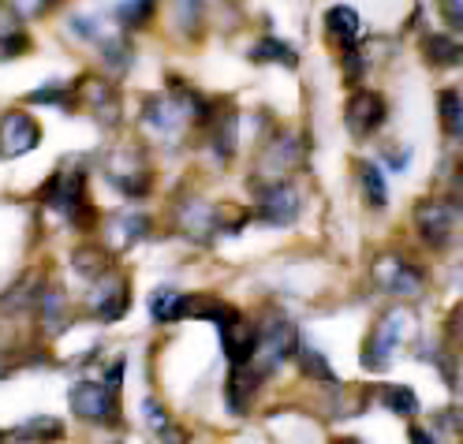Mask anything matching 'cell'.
Instances as JSON below:
<instances>
[{
	"label": "cell",
	"instance_id": "ba28073f",
	"mask_svg": "<svg viewBox=\"0 0 463 444\" xmlns=\"http://www.w3.org/2000/svg\"><path fill=\"white\" fill-rule=\"evenodd\" d=\"M68 403L79 419L86 422H109L116 419V392L105 389L98 381H75L71 392H68Z\"/></svg>",
	"mask_w": 463,
	"mask_h": 444
},
{
	"label": "cell",
	"instance_id": "30bf717a",
	"mask_svg": "<svg viewBox=\"0 0 463 444\" xmlns=\"http://www.w3.org/2000/svg\"><path fill=\"white\" fill-rule=\"evenodd\" d=\"M296 213H299V194L292 184L273 180L258 191V217L266 224H292Z\"/></svg>",
	"mask_w": 463,
	"mask_h": 444
},
{
	"label": "cell",
	"instance_id": "ffe728a7",
	"mask_svg": "<svg viewBox=\"0 0 463 444\" xmlns=\"http://www.w3.org/2000/svg\"><path fill=\"white\" fill-rule=\"evenodd\" d=\"M378 400H382L392 414H403V419H411V414L419 411V396L408 389V384H382Z\"/></svg>",
	"mask_w": 463,
	"mask_h": 444
},
{
	"label": "cell",
	"instance_id": "9c48e42d",
	"mask_svg": "<svg viewBox=\"0 0 463 444\" xmlns=\"http://www.w3.org/2000/svg\"><path fill=\"white\" fill-rule=\"evenodd\" d=\"M86 303H90V310L101 317V321H120L131 307V295H128V284L124 277H98V284L90 288V295H86Z\"/></svg>",
	"mask_w": 463,
	"mask_h": 444
},
{
	"label": "cell",
	"instance_id": "7a4b0ae2",
	"mask_svg": "<svg viewBox=\"0 0 463 444\" xmlns=\"http://www.w3.org/2000/svg\"><path fill=\"white\" fill-rule=\"evenodd\" d=\"M415 228H419V240L433 250H445L452 247L456 240V228H459V217H456V205L449 198H422L415 205Z\"/></svg>",
	"mask_w": 463,
	"mask_h": 444
},
{
	"label": "cell",
	"instance_id": "d6986e66",
	"mask_svg": "<svg viewBox=\"0 0 463 444\" xmlns=\"http://www.w3.org/2000/svg\"><path fill=\"white\" fill-rule=\"evenodd\" d=\"M250 61H262V64H284V68H296L299 64V52L288 45V42H280V38H262L254 45V52H250Z\"/></svg>",
	"mask_w": 463,
	"mask_h": 444
},
{
	"label": "cell",
	"instance_id": "7c38bea8",
	"mask_svg": "<svg viewBox=\"0 0 463 444\" xmlns=\"http://www.w3.org/2000/svg\"><path fill=\"white\" fill-rule=\"evenodd\" d=\"M221 340H224V354H228V363L232 370H243L254 363V354H258V329L250 321H232L228 329H221Z\"/></svg>",
	"mask_w": 463,
	"mask_h": 444
},
{
	"label": "cell",
	"instance_id": "83f0119b",
	"mask_svg": "<svg viewBox=\"0 0 463 444\" xmlns=\"http://www.w3.org/2000/svg\"><path fill=\"white\" fill-rule=\"evenodd\" d=\"M112 15L124 26H146L154 15V5H112Z\"/></svg>",
	"mask_w": 463,
	"mask_h": 444
},
{
	"label": "cell",
	"instance_id": "f1b7e54d",
	"mask_svg": "<svg viewBox=\"0 0 463 444\" xmlns=\"http://www.w3.org/2000/svg\"><path fill=\"white\" fill-rule=\"evenodd\" d=\"M124 366H128L124 359H116V363L109 366V373H105V389H112V392L120 389V384H124Z\"/></svg>",
	"mask_w": 463,
	"mask_h": 444
},
{
	"label": "cell",
	"instance_id": "ac0fdd59",
	"mask_svg": "<svg viewBox=\"0 0 463 444\" xmlns=\"http://www.w3.org/2000/svg\"><path fill=\"white\" fill-rule=\"evenodd\" d=\"M359 187H363V198L373 205V210H382V205L389 202V187H385V175L382 168L373 165V161H359Z\"/></svg>",
	"mask_w": 463,
	"mask_h": 444
},
{
	"label": "cell",
	"instance_id": "e0dca14e",
	"mask_svg": "<svg viewBox=\"0 0 463 444\" xmlns=\"http://www.w3.org/2000/svg\"><path fill=\"white\" fill-rule=\"evenodd\" d=\"M422 52H426V61L433 68H452V64L463 61V49H459V42L452 34H430V38H422Z\"/></svg>",
	"mask_w": 463,
	"mask_h": 444
},
{
	"label": "cell",
	"instance_id": "d6a6232c",
	"mask_svg": "<svg viewBox=\"0 0 463 444\" xmlns=\"http://www.w3.org/2000/svg\"><path fill=\"white\" fill-rule=\"evenodd\" d=\"M411 444H433V433H426V430L411 426Z\"/></svg>",
	"mask_w": 463,
	"mask_h": 444
},
{
	"label": "cell",
	"instance_id": "9a60e30c",
	"mask_svg": "<svg viewBox=\"0 0 463 444\" xmlns=\"http://www.w3.org/2000/svg\"><path fill=\"white\" fill-rule=\"evenodd\" d=\"M146 228H150V221L142 213H120V217H112V224H109V243L116 250H128L131 243H138L142 235H146Z\"/></svg>",
	"mask_w": 463,
	"mask_h": 444
},
{
	"label": "cell",
	"instance_id": "d4e9b609",
	"mask_svg": "<svg viewBox=\"0 0 463 444\" xmlns=\"http://www.w3.org/2000/svg\"><path fill=\"white\" fill-rule=\"evenodd\" d=\"M213 146H217V154L228 157L232 150H236V112H224L217 128H213Z\"/></svg>",
	"mask_w": 463,
	"mask_h": 444
},
{
	"label": "cell",
	"instance_id": "e575fe53",
	"mask_svg": "<svg viewBox=\"0 0 463 444\" xmlns=\"http://www.w3.org/2000/svg\"><path fill=\"white\" fill-rule=\"evenodd\" d=\"M336 444H363V440H359V437H340Z\"/></svg>",
	"mask_w": 463,
	"mask_h": 444
},
{
	"label": "cell",
	"instance_id": "836d02e7",
	"mask_svg": "<svg viewBox=\"0 0 463 444\" xmlns=\"http://www.w3.org/2000/svg\"><path fill=\"white\" fill-rule=\"evenodd\" d=\"M426 359H433V363H438V366H441V363H445V354H426ZM445 373H449L445 381H449V384H456V377H452V370H449V366H445Z\"/></svg>",
	"mask_w": 463,
	"mask_h": 444
},
{
	"label": "cell",
	"instance_id": "484cf974",
	"mask_svg": "<svg viewBox=\"0 0 463 444\" xmlns=\"http://www.w3.org/2000/svg\"><path fill=\"white\" fill-rule=\"evenodd\" d=\"M23 433H26V437H34V440H61V437H64V426L56 422V419H49V414H42V419H31V422H26Z\"/></svg>",
	"mask_w": 463,
	"mask_h": 444
},
{
	"label": "cell",
	"instance_id": "5b68a950",
	"mask_svg": "<svg viewBox=\"0 0 463 444\" xmlns=\"http://www.w3.org/2000/svg\"><path fill=\"white\" fill-rule=\"evenodd\" d=\"M296 351V325L284 317H269L266 329L258 333V373H273L284 359H292Z\"/></svg>",
	"mask_w": 463,
	"mask_h": 444
},
{
	"label": "cell",
	"instance_id": "4fadbf2b",
	"mask_svg": "<svg viewBox=\"0 0 463 444\" xmlns=\"http://www.w3.org/2000/svg\"><path fill=\"white\" fill-rule=\"evenodd\" d=\"M326 34H329V42H336L344 52H352L355 42H359V34H363L359 12L347 8V5H333V8L326 12Z\"/></svg>",
	"mask_w": 463,
	"mask_h": 444
},
{
	"label": "cell",
	"instance_id": "52a82bcc",
	"mask_svg": "<svg viewBox=\"0 0 463 444\" xmlns=\"http://www.w3.org/2000/svg\"><path fill=\"white\" fill-rule=\"evenodd\" d=\"M42 142V128L31 112H5L0 116V161H15L31 154Z\"/></svg>",
	"mask_w": 463,
	"mask_h": 444
},
{
	"label": "cell",
	"instance_id": "1f68e13d",
	"mask_svg": "<svg viewBox=\"0 0 463 444\" xmlns=\"http://www.w3.org/2000/svg\"><path fill=\"white\" fill-rule=\"evenodd\" d=\"M441 12L449 15V23L456 26V31H463V5H441Z\"/></svg>",
	"mask_w": 463,
	"mask_h": 444
},
{
	"label": "cell",
	"instance_id": "3957f363",
	"mask_svg": "<svg viewBox=\"0 0 463 444\" xmlns=\"http://www.w3.org/2000/svg\"><path fill=\"white\" fill-rule=\"evenodd\" d=\"M373 284L385 295H396V299H419L426 291V273L400 254H378V261H373Z\"/></svg>",
	"mask_w": 463,
	"mask_h": 444
},
{
	"label": "cell",
	"instance_id": "5bb4252c",
	"mask_svg": "<svg viewBox=\"0 0 463 444\" xmlns=\"http://www.w3.org/2000/svg\"><path fill=\"white\" fill-rule=\"evenodd\" d=\"M258 389H262V373H258V370H250V366L232 370V373H228V389H224L228 411H236V414L250 411V400H254Z\"/></svg>",
	"mask_w": 463,
	"mask_h": 444
},
{
	"label": "cell",
	"instance_id": "d590c367",
	"mask_svg": "<svg viewBox=\"0 0 463 444\" xmlns=\"http://www.w3.org/2000/svg\"><path fill=\"white\" fill-rule=\"evenodd\" d=\"M456 138H463V120H459V128H456Z\"/></svg>",
	"mask_w": 463,
	"mask_h": 444
},
{
	"label": "cell",
	"instance_id": "7402d4cb",
	"mask_svg": "<svg viewBox=\"0 0 463 444\" xmlns=\"http://www.w3.org/2000/svg\"><path fill=\"white\" fill-rule=\"evenodd\" d=\"M213 217H217V213L210 210L206 202H187L184 210H180V224H184L191 235H206V228H217Z\"/></svg>",
	"mask_w": 463,
	"mask_h": 444
},
{
	"label": "cell",
	"instance_id": "277c9868",
	"mask_svg": "<svg viewBox=\"0 0 463 444\" xmlns=\"http://www.w3.org/2000/svg\"><path fill=\"white\" fill-rule=\"evenodd\" d=\"M42 198H45L61 217L79 221V217H82V205H86V172H79V168L56 172L52 180L45 184Z\"/></svg>",
	"mask_w": 463,
	"mask_h": 444
},
{
	"label": "cell",
	"instance_id": "cb8c5ba5",
	"mask_svg": "<svg viewBox=\"0 0 463 444\" xmlns=\"http://www.w3.org/2000/svg\"><path fill=\"white\" fill-rule=\"evenodd\" d=\"M299 366H303V373L307 377H314V381H326V384H336V373H333V366L317 354L314 347H303L299 351Z\"/></svg>",
	"mask_w": 463,
	"mask_h": 444
},
{
	"label": "cell",
	"instance_id": "4dcf8cb0",
	"mask_svg": "<svg viewBox=\"0 0 463 444\" xmlns=\"http://www.w3.org/2000/svg\"><path fill=\"white\" fill-rule=\"evenodd\" d=\"M23 45H26V38H23V34L0 38V52H5V56H15V52H23Z\"/></svg>",
	"mask_w": 463,
	"mask_h": 444
},
{
	"label": "cell",
	"instance_id": "4316f807",
	"mask_svg": "<svg viewBox=\"0 0 463 444\" xmlns=\"http://www.w3.org/2000/svg\"><path fill=\"white\" fill-rule=\"evenodd\" d=\"M142 414H146V422H150V430H154L157 437L172 440V419L165 414V407H161L157 400H142Z\"/></svg>",
	"mask_w": 463,
	"mask_h": 444
},
{
	"label": "cell",
	"instance_id": "603a6c76",
	"mask_svg": "<svg viewBox=\"0 0 463 444\" xmlns=\"http://www.w3.org/2000/svg\"><path fill=\"white\" fill-rule=\"evenodd\" d=\"M438 112H441V128L445 135H456L459 120H463V98L456 90H441L438 94Z\"/></svg>",
	"mask_w": 463,
	"mask_h": 444
},
{
	"label": "cell",
	"instance_id": "6da1fadb",
	"mask_svg": "<svg viewBox=\"0 0 463 444\" xmlns=\"http://www.w3.org/2000/svg\"><path fill=\"white\" fill-rule=\"evenodd\" d=\"M403 333H408V310H389L378 317V325L370 329L366 344H363V366L370 373H382L392 366L396 347L403 344Z\"/></svg>",
	"mask_w": 463,
	"mask_h": 444
},
{
	"label": "cell",
	"instance_id": "2e32d148",
	"mask_svg": "<svg viewBox=\"0 0 463 444\" xmlns=\"http://www.w3.org/2000/svg\"><path fill=\"white\" fill-rule=\"evenodd\" d=\"M146 310H150V317H154V321H180V310H184V291L168 288V284L154 288V291L146 295Z\"/></svg>",
	"mask_w": 463,
	"mask_h": 444
},
{
	"label": "cell",
	"instance_id": "8fae6325",
	"mask_svg": "<svg viewBox=\"0 0 463 444\" xmlns=\"http://www.w3.org/2000/svg\"><path fill=\"white\" fill-rule=\"evenodd\" d=\"M109 184L120 187L124 194H142L150 187V168L135 150H120L109 161Z\"/></svg>",
	"mask_w": 463,
	"mask_h": 444
},
{
	"label": "cell",
	"instance_id": "f546056e",
	"mask_svg": "<svg viewBox=\"0 0 463 444\" xmlns=\"http://www.w3.org/2000/svg\"><path fill=\"white\" fill-rule=\"evenodd\" d=\"M385 161H389V165H392V168L400 172L403 165L411 161V150H408V146H403V150H392V146H389V150H385Z\"/></svg>",
	"mask_w": 463,
	"mask_h": 444
},
{
	"label": "cell",
	"instance_id": "8992f818",
	"mask_svg": "<svg viewBox=\"0 0 463 444\" xmlns=\"http://www.w3.org/2000/svg\"><path fill=\"white\" fill-rule=\"evenodd\" d=\"M385 120H389V105L378 90H355L352 98H347L344 124H347V131H352V138H370Z\"/></svg>",
	"mask_w": 463,
	"mask_h": 444
},
{
	"label": "cell",
	"instance_id": "44dd1931",
	"mask_svg": "<svg viewBox=\"0 0 463 444\" xmlns=\"http://www.w3.org/2000/svg\"><path fill=\"white\" fill-rule=\"evenodd\" d=\"M75 98H79V86H75V82H68V79H52L49 86H42V90H34V94H31V101H34V105H42V101L49 105V101H52V105H61V109H71V105H75Z\"/></svg>",
	"mask_w": 463,
	"mask_h": 444
}]
</instances>
